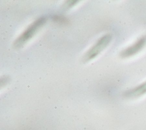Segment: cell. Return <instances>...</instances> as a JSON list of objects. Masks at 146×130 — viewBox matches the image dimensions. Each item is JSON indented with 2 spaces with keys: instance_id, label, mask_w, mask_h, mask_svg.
Returning a JSON list of instances; mask_svg holds the SVG:
<instances>
[{
  "instance_id": "3",
  "label": "cell",
  "mask_w": 146,
  "mask_h": 130,
  "mask_svg": "<svg viewBox=\"0 0 146 130\" xmlns=\"http://www.w3.org/2000/svg\"><path fill=\"white\" fill-rule=\"evenodd\" d=\"M146 44V37H143L139 39L135 44L126 48L120 53L122 57H128L134 55L139 52Z\"/></svg>"
},
{
  "instance_id": "1",
  "label": "cell",
  "mask_w": 146,
  "mask_h": 130,
  "mask_svg": "<svg viewBox=\"0 0 146 130\" xmlns=\"http://www.w3.org/2000/svg\"><path fill=\"white\" fill-rule=\"evenodd\" d=\"M46 18L42 17L35 21L33 23L28 26V27L18 37L14 43L15 48H20L27 41L31 39L39 29L46 22Z\"/></svg>"
},
{
  "instance_id": "4",
  "label": "cell",
  "mask_w": 146,
  "mask_h": 130,
  "mask_svg": "<svg viewBox=\"0 0 146 130\" xmlns=\"http://www.w3.org/2000/svg\"><path fill=\"white\" fill-rule=\"evenodd\" d=\"M145 92H146V82L133 89L129 94L132 96H139Z\"/></svg>"
},
{
  "instance_id": "2",
  "label": "cell",
  "mask_w": 146,
  "mask_h": 130,
  "mask_svg": "<svg viewBox=\"0 0 146 130\" xmlns=\"http://www.w3.org/2000/svg\"><path fill=\"white\" fill-rule=\"evenodd\" d=\"M111 40V36L106 34L100 38L97 43L95 44L84 56V61H88L95 58L108 45Z\"/></svg>"
},
{
  "instance_id": "5",
  "label": "cell",
  "mask_w": 146,
  "mask_h": 130,
  "mask_svg": "<svg viewBox=\"0 0 146 130\" xmlns=\"http://www.w3.org/2000/svg\"><path fill=\"white\" fill-rule=\"evenodd\" d=\"M53 21L59 23L65 24L66 23H68V20L66 18L62 16H54L53 17Z\"/></svg>"
}]
</instances>
